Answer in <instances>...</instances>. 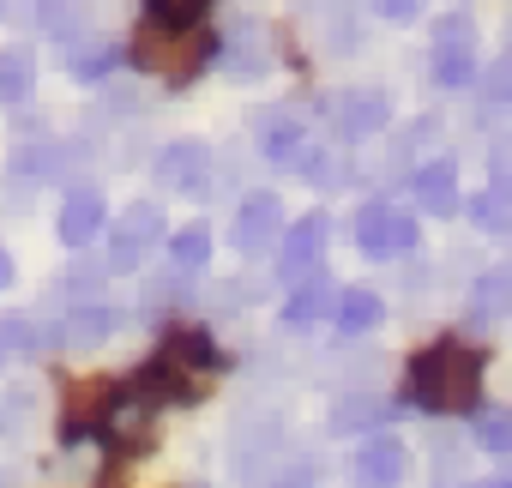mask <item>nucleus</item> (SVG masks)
I'll return each instance as SVG.
<instances>
[{
    "label": "nucleus",
    "mask_w": 512,
    "mask_h": 488,
    "mask_svg": "<svg viewBox=\"0 0 512 488\" xmlns=\"http://www.w3.org/2000/svg\"><path fill=\"white\" fill-rule=\"evenodd\" d=\"M157 235H163V217H157V205H127L121 211V229H115V254H109V266L115 272H133L139 260H145V248H157Z\"/></svg>",
    "instance_id": "nucleus-8"
},
{
    "label": "nucleus",
    "mask_w": 512,
    "mask_h": 488,
    "mask_svg": "<svg viewBox=\"0 0 512 488\" xmlns=\"http://www.w3.org/2000/svg\"><path fill=\"white\" fill-rule=\"evenodd\" d=\"M115 67H121V49H115V43L73 55V79H85V85H97V79H103V73H115Z\"/></svg>",
    "instance_id": "nucleus-28"
},
{
    "label": "nucleus",
    "mask_w": 512,
    "mask_h": 488,
    "mask_svg": "<svg viewBox=\"0 0 512 488\" xmlns=\"http://www.w3.org/2000/svg\"><path fill=\"white\" fill-rule=\"evenodd\" d=\"M416 235H422L416 217L398 211V205H386V199L362 205V217H356V248H362L368 260H398V254H410Z\"/></svg>",
    "instance_id": "nucleus-5"
},
{
    "label": "nucleus",
    "mask_w": 512,
    "mask_h": 488,
    "mask_svg": "<svg viewBox=\"0 0 512 488\" xmlns=\"http://www.w3.org/2000/svg\"><path fill=\"white\" fill-rule=\"evenodd\" d=\"M404 446L392 440V434H374L368 446H362V458H356V482L362 488H398L404 482Z\"/></svg>",
    "instance_id": "nucleus-12"
},
{
    "label": "nucleus",
    "mask_w": 512,
    "mask_h": 488,
    "mask_svg": "<svg viewBox=\"0 0 512 488\" xmlns=\"http://www.w3.org/2000/svg\"><path fill=\"white\" fill-rule=\"evenodd\" d=\"M416 205L434 211V217L458 211V169H452V157H434V163L416 169Z\"/></svg>",
    "instance_id": "nucleus-13"
},
{
    "label": "nucleus",
    "mask_w": 512,
    "mask_h": 488,
    "mask_svg": "<svg viewBox=\"0 0 512 488\" xmlns=\"http://www.w3.org/2000/svg\"><path fill=\"white\" fill-rule=\"evenodd\" d=\"M169 260H175L181 272H205V260H211V229H205V223H187V229H175V241H169Z\"/></svg>",
    "instance_id": "nucleus-21"
},
{
    "label": "nucleus",
    "mask_w": 512,
    "mask_h": 488,
    "mask_svg": "<svg viewBox=\"0 0 512 488\" xmlns=\"http://www.w3.org/2000/svg\"><path fill=\"white\" fill-rule=\"evenodd\" d=\"M392 422V410L380 398H338L332 404V434H362V428H380Z\"/></svg>",
    "instance_id": "nucleus-19"
},
{
    "label": "nucleus",
    "mask_w": 512,
    "mask_h": 488,
    "mask_svg": "<svg viewBox=\"0 0 512 488\" xmlns=\"http://www.w3.org/2000/svg\"><path fill=\"white\" fill-rule=\"evenodd\" d=\"M0 13H7V7H0Z\"/></svg>",
    "instance_id": "nucleus-34"
},
{
    "label": "nucleus",
    "mask_w": 512,
    "mask_h": 488,
    "mask_svg": "<svg viewBox=\"0 0 512 488\" xmlns=\"http://www.w3.org/2000/svg\"><path fill=\"white\" fill-rule=\"evenodd\" d=\"M428 61H434V85H446V91H464V85L476 79V31H470L464 13L434 19V49H428Z\"/></svg>",
    "instance_id": "nucleus-4"
},
{
    "label": "nucleus",
    "mask_w": 512,
    "mask_h": 488,
    "mask_svg": "<svg viewBox=\"0 0 512 488\" xmlns=\"http://www.w3.org/2000/svg\"><path fill=\"white\" fill-rule=\"evenodd\" d=\"M103 223H109V205H103L97 187L67 193V205H61V241L67 248H91V241L103 235Z\"/></svg>",
    "instance_id": "nucleus-11"
},
{
    "label": "nucleus",
    "mask_w": 512,
    "mask_h": 488,
    "mask_svg": "<svg viewBox=\"0 0 512 488\" xmlns=\"http://www.w3.org/2000/svg\"><path fill=\"white\" fill-rule=\"evenodd\" d=\"M157 181H163V187H175V193H205V181H211V151H205V145H193V139H181V145L157 151Z\"/></svg>",
    "instance_id": "nucleus-10"
},
{
    "label": "nucleus",
    "mask_w": 512,
    "mask_h": 488,
    "mask_svg": "<svg viewBox=\"0 0 512 488\" xmlns=\"http://www.w3.org/2000/svg\"><path fill=\"white\" fill-rule=\"evenodd\" d=\"M470 488H512L506 476H488V482H470Z\"/></svg>",
    "instance_id": "nucleus-33"
},
{
    "label": "nucleus",
    "mask_w": 512,
    "mask_h": 488,
    "mask_svg": "<svg viewBox=\"0 0 512 488\" xmlns=\"http://www.w3.org/2000/svg\"><path fill=\"white\" fill-rule=\"evenodd\" d=\"M482 97H488V103H512V49L482 73Z\"/></svg>",
    "instance_id": "nucleus-29"
},
{
    "label": "nucleus",
    "mask_w": 512,
    "mask_h": 488,
    "mask_svg": "<svg viewBox=\"0 0 512 488\" xmlns=\"http://www.w3.org/2000/svg\"><path fill=\"white\" fill-rule=\"evenodd\" d=\"M109 332H115V314H109V308H79V314L67 320V332H61V338H67L73 350H91V344H103Z\"/></svg>",
    "instance_id": "nucleus-23"
},
{
    "label": "nucleus",
    "mask_w": 512,
    "mask_h": 488,
    "mask_svg": "<svg viewBox=\"0 0 512 488\" xmlns=\"http://www.w3.org/2000/svg\"><path fill=\"white\" fill-rule=\"evenodd\" d=\"M332 302H338L332 278L308 272V278H296V296L284 302V326H314V320H326V314H332Z\"/></svg>",
    "instance_id": "nucleus-15"
},
{
    "label": "nucleus",
    "mask_w": 512,
    "mask_h": 488,
    "mask_svg": "<svg viewBox=\"0 0 512 488\" xmlns=\"http://www.w3.org/2000/svg\"><path fill=\"white\" fill-rule=\"evenodd\" d=\"M217 61H223L229 73H247V79L266 73V61H272V55H266V31H260V25H235V31L217 43Z\"/></svg>",
    "instance_id": "nucleus-14"
},
{
    "label": "nucleus",
    "mask_w": 512,
    "mask_h": 488,
    "mask_svg": "<svg viewBox=\"0 0 512 488\" xmlns=\"http://www.w3.org/2000/svg\"><path fill=\"white\" fill-rule=\"evenodd\" d=\"M127 61H133L139 73H157V79H169V85H193V79H199L211 61H217V37H205L199 25H187V31L145 25V31L133 37Z\"/></svg>",
    "instance_id": "nucleus-3"
},
{
    "label": "nucleus",
    "mask_w": 512,
    "mask_h": 488,
    "mask_svg": "<svg viewBox=\"0 0 512 488\" xmlns=\"http://www.w3.org/2000/svg\"><path fill=\"white\" fill-rule=\"evenodd\" d=\"M31 91H37V55L0 49V103H31Z\"/></svg>",
    "instance_id": "nucleus-17"
},
{
    "label": "nucleus",
    "mask_w": 512,
    "mask_h": 488,
    "mask_svg": "<svg viewBox=\"0 0 512 488\" xmlns=\"http://www.w3.org/2000/svg\"><path fill=\"white\" fill-rule=\"evenodd\" d=\"M61 169H67V151L61 145H19L13 151V175H25V181H49Z\"/></svg>",
    "instance_id": "nucleus-22"
},
{
    "label": "nucleus",
    "mask_w": 512,
    "mask_h": 488,
    "mask_svg": "<svg viewBox=\"0 0 512 488\" xmlns=\"http://www.w3.org/2000/svg\"><path fill=\"white\" fill-rule=\"evenodd\" d=\"M386 97H344V109H338V127H344V139H368V133H380L386 127Z\"/></svg>",
    "instance_id": "nucleus-18"
},
{
    "label": "nucleus",
    "mask_w": 512,
    "mask_h": 488,
    "mask_svg": "<svg viewBox=\"0 0 512 488\" xmlns=\"http://www.w3.org/2000/svg\"><path fill=\"white\" fill-rule=\"evenodd\" d=\"M506 308H512V266H494L476 284V314H506Z\"/></svg>",
    "instance_id": "nucleus-26"
},
{
    "label": "nucleus",
    "mask_w": 512,
    "mask_h": 488,
    "mask_svg": "<svg viewBox=\"0 0 512 488\" xmlns=\"http://www.w3.org/2000/svg\"><path fill=\"white\" fill-rule=\"evenodd\" d=\"M278 229H284V205L272 199V193H253V199H241V211H235V229H229V241H235V254H266L272 241H278Z\"/></svg>",
    "instance_id": "nucleus-7"
},
{
    "label": "nucleus",
    "mask_w": 512,
    "mask_h": 488,
    "mask_svg": "<svg viewBox=\"0 0 512 488\" xmlns=\"http://www.w3.org/2000/svg\"><path fill=\"white\" fill-rule=\"evenodd\" d=\"M326 211H308L302 223H290L284 229V278L296 284V278H308V272H320V254H326Z\"/></svg>",
    "instance_id": "nucleus-9"
},
{
    "label": "nucleus",
    "mask_w": 512,
    "mask_h": 488,
    "mask_svg": "<svg viewBox=\"0 0 512 488\" xmlns=\"http://www.w3.org/2000/svg\"><path fill=\"white\" fill-rule=\"evenodd\" d=\"M374 7H380V19L404 25V19H416V13H422V0H374Z\"/></svg>",
    "instance_id": "nucleus-31"
},
{
    "label": "nucleus",
    "mask_w": 512,
    "mask_h": 488,
    "mask_svg": "<svg viewBox=\"0 0 512 488\" xmlns=\"http://www.w3.org/2000/svg\"><path fill=\"white\" fill-rule=\"evenodd\" d=\"M404 398L428 416H470L482 404V350L470 338H434L404 374Z\"/></svg>",
    "instance_id": "nucleus-1"
},
{
    "label": "nucleus",
    "mask_w": 512,
    "mask_h": 488,
    "mask_svg": "<svg viewBox=\"0 0 512 488\" xmlns=\"http://www.w3.org/2000/svg\"><path fill=\"white\" fill-rule=\"evenodd\" d=\"M476 416V440L488 452H512V410H470Z\"/></svg>",
    "instance_id": "nucleus-27"
},
{
    "label": "nucleus",
    "mask_w": 512,
    "mask_h": 488,
    "mask_svg": "<svg viewBox=\"0 0 512 488\" xmlns=\"http://www.w3.org/2000/svg\"><path fill=\"white\" fill-rule=\"evenodd\" d=\"M217 368H223V356H217V344H211L205 326H169L163 344H157V356L127 386L145 392L151 404H199L211 392Z\"/></svg>",
    "instance_id": "nucleus-2"
},
{
    "label": "nucleus",
    "mask_w": 512,
    "mask_h": 488,
    "mask_svg": "<svg viewBox=\"0 0 512 488\" xmlns=\"http://www.w3.org/2000/svg\"><path fill=\"white\" fill-rule=\"evenodd\" d=\"M145 13H151V25L187 31V25H199V19L211 13V0H145Z\"/></svg>",
    "instance_id": "nucleus-24"
},
{
    "label": "nucleus",
    "mask_w": 512,
    "mask_h": 488,
    "mask_svg": "<svg viewBox=\"0 0 512 488\" xmlns=\"http://www.w3.org/2000/svg\"><path fill=\"white\" fill-rule=\"evenodd\" d=\"M260 151H266V163H302V157H308V133H302V121H290V115H266Z\"/></svg>",
    "instance_id": "nucleus-16"
},
{
    "label": "nucleus",
    "mask_w": 512,
    "mask_h": 488,
    "mask_svg": "<svg viewBox=\"0 0 512 488\" xmlns=\"http://www.w3.org/2000/svg\"><path fill=\"white\" fill-rule=\"evenodd\" d=\"M332 314H338V332H368V326H380V296H368V290H344L338 302H332Z\"/></svg>",
    "instance_id": "nucleus-20"
},
{
    "label": "nucleus",
    "mask_w": 512,
    "mask_h": 488,
    "mask_svg": "<svg viewBox=\"0 0 512 488\" xmlns=\"http://www.w3.org/2000/svg\"><path fill=\"white\" fill-rule=\"evenodd\" d=\"M121 386H127V380H85V386H73V398H67V410H61V440L73 446V440L97 434V428H103V416L115 410Z\"/></svg>",
    "instance_id": "nucleus-6"
},
{
    "label": "nucleus",
    "mask_w": 512,
    "mask_h": 488,
    "mask_svg": "<svg viewBox=\"0 0 512 488\" xmlns=\"http://www.w3.org/2000/svg\"><path fill=\"white\" fill-rule=\"evenodd\" d=\"M67 278H73V284H67V290H73V296H91V290H97V284H103V266H91V260H85V266H73V272H67Z\"/></svg>",
    "instance_id": "nucleus-30"
},
{
    "label": "nucleus",
    "mask_w": 512,
    "mask_h": 488,
    "mask_svg": "<svg viewBox=\"0 0 512 488\" xmlns=\"http://www.w3.org/2000/svg\"><path fill=\"white\" fill-rule=\"evenodd\" d=\"M13 278H19V272H13V254H7V248H0V290H7Z\"/></svg>",
    "instance_id": "nucleus-32"
},
{
    "label": "nucleus",
    "mask_w": 512,
    "mask_h": 488,
    "mask_svg": "<svg viewBox=\"0 0 512 488\" xmlns=\"http://www.w3.org/2000/svg\"><path fill=\"white\" fill-rule=\"evenodd\" d=\"M31 350H43V332H37V320H25V314L0 320V362H7V356H31Z\"/></svg>",
    "instance_id": "nucleus-25"
}]
</instances>
